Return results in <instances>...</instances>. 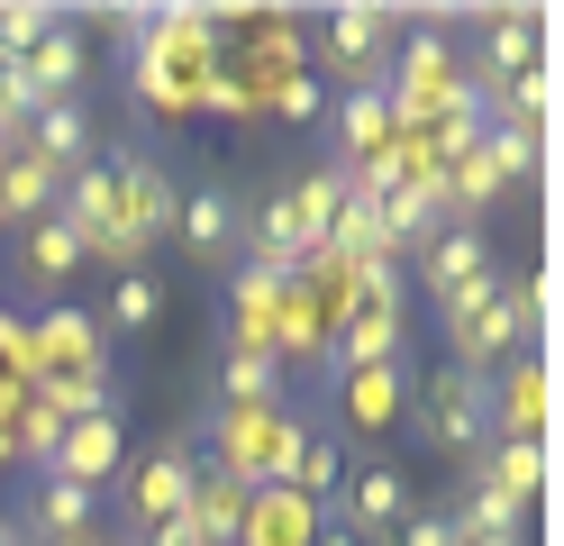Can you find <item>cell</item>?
<instances>
[{"instance_id": "cell-18", "label": "cell", "mask_w": 564, "mask_h": 546, "mask_svg": "<svg viewBox=\"0 0 564 546\" xmlns=\"http://www.w3.org/2000/svg\"><path fill=\"white\" fill-rule=\"evenodd\" d=\"M474 483H482L491 501L528 510V501H538V483H546V447H538V437H491V447H482V473H474Z\"/></svg>"}, {"instance_id": "cell-33", "label": "cell", "mask_w": 564, "mask_h": 546, "mask_svg": "<svg viewBox=\"0 0 564 546\" xmlns=\"http://www.w3.org/2000/svg\"><path fill=\"white\" fill-rule=\"evenodd\" d=\"M264 109H273V119H292V128H310V119H328V92H319V73H282V83L264 92Z\"/></svg>"}, {"instance_id": "cell-35", "label": "cell", "mask_w": 564, "mask_h": 546, "mask_svg": "<svg viewBox=\"0 0 564 546\" xmlns=\"http://www.w3.org/2000/svg\"><path fill=\"white\" fill-rule=\"evenodd\" d=\"M382 537H392V546H465V528H455L446 510H410V520L382 528Z\"/></svg>"}, {"instance_id": "cell-17", "label": "cell", "mask_w": 564, "mask_h": 546, "mask_svg": "<svg viewBox=\"0 0 564 546\" xmlns=\"http://www.w3.org/2000/svg\"><path fill=\"white\" fill-rule=\"evenodd\" d=\"M91 520H100V492L64 483V473H37V492H28V520H19V537H28V546H37V537H91Z\"/></svg>"}, {"instance_id": "cell-29", "label": "cell", "mask_w": 564, "mask_h": 546, "mask_svg": "<svg viewBox=\"0 0 564 546\" xmlns=\"http://www.w3.org/2000/svg\"><path fill=\"white\" fill-rule=\"evenodd\" d=\"M282 201H292V218H301V237L319 246V237H328V218H337V201H346V164H319L310 182H292V192H282Z\"/></svg>"}, {"instance_id": "cell-16", "label": "cell", "mask_w": 564, "mask_h": 546, "mask_svg": "<svg viewBox=\"0 0 564 546\" xmlns=\"http://www.w3.org/2000/svg\"><path fill=\"white\" fill-rule=\"evenodd\" d=\"M491 437H538L546 447V374L528 355H510L491 374Z\"/></svg>"}, {"instance_id": "cell-11", "label": "cell", "mask_w": 564, "mask_h": 546, "mask_svg": "<svg viewBox=\"0 0 564 546\" xmlns=\"http://www.w3.org/2000/svg\"><path fill=\"white\" fill-rule=\"evenodd\" d=\"M337 520L346 537H365V528H401L410 520V483H401V464H356L337 483Z\"/></svg>"}, {"instance_id": "cell-24", "label": "cell", "mask_w": 564, "mask_h": 546, "mask_svg": "<svg viewBox=\"0 0 564 546\" xmlns=\"http://www.w3.org/2000/svg\"><path fill=\"white\" fill-rule=\"evenodd\" d=\"M328 119H337V137H346V156H382L392 146V100H382V83H356V92H337L328 100Z\"/></svg>"}, {"instance_id": "cell-12", "label": "cell", "mask_w": 564, "mask_h": 546, "mask_svg": "<svg viewBox=\"0 0 564 546\" xmlns=\"http://www.w3.org/2000/svg\"><path fill=\"white\" fill-rule=\"evenodd\" d=\"M173 237H183L200 265H228L237 255V201L219 192V182H192V192L173 201Z\"/></svg>"}, {"instance_id": "cell-36", "label": "cell", "mask_w": 564, "mask_h": 546, "mask_svg": "<svg viewBox=\"0 0 564 546\" xmlns=\"http://www.w3.org/2000/svg\"><path fill=\"white\" fill-rule=\"evenodd\" d=\"M10 156H19V128H10V119H0V164H10Z\"/></svg>"}, {"instance_id": "cell-15", "label": "cell", "mask_w": 564, "mask_h": 546, "mask_svg": "<svg viewBox=\"0 0 564 546\" xmlns=\"http://www.w3.org/2000/svg\"><path fill=\"white\" fill-rule=\"evenodd\" d=\"M19 156H37V164H55V173L91 164V109H83V100H46L37 119L19 128Z\"/></svg>"}, {"instance_id": "cell-9", "label": "cell", "mask_w": 564, "mask_h": 546, "mask_svg": "<svg viewBox=\"0 0 564 546\" xmlns=\"http://www.w3.org/2000/svg\"><path fill=\"white\" fill-rule=\"evenodd\" d=\"M319 528H328V510H310L292 483H264V492H246L237 546H319Z\"/></svg>"}, {"instance_id": "cell-26", "label": "cell", "mask_w": 564, "mask_h": 546, "mask_svg": "<svg viewBox=\"0 0 564 546\" xmlns=\"http://www.w3.org/2000/svg\"><path fill=\"white\" fill-rule=\"evenodd\" d=\"M282 355H256V346H228L219 355V392H228V410H256V400H282Z\"/></svg>"}, {"instance_id": "cell-19", "label": "cell", "mask_w": 564, "mask_h": 546, "mask_svg": "<svg viewBox=\"0 0 564 546\" xmlns=\"http://www.w3.org/2000/svg\"><path fill=\"white\" fill-rule=\"evenodd\" d=\"M64 201V173L37 164V156H10L0 164V228H37V218H55Z\"/></svg>"}, {"instance_id": "cell-30", "label": "cell", "mask_w": 564, "mask_h": 546, "mask_svg": "<svg viewBox=\"0 0 564 546\" xmlns=\"http://www.w3.org/2000/svg\"><path fill=\"white\" fill-rule=\"evenodd\" d=\"M337 483H346V447H337V437H310L301 464H292V492H301L310 510H328V501H337Z\"/></svg>"}, {"instance_id": "cell-25", "label": "cell", "mask_w": 564, "mask_h": 546, "mask_svg": "<svg viewBox=\"0 0 564 546\" xmlns=\"http://www.w3.org/2000/svg\"><path fill=\"white\" fill-rule=\"evenodd\" d=\"M237 520H246V492L228 483V473H219V483L200 473V483H192V501H183V528H192V546H237Z\"/></svg>"}, {"instance_id": "cell-32", "label": "cell", "mask_w": 564, "mask_h": 546, "mask_svg": "<svg viewBox=\"0 0 564 546\" xmlns=\"http://www.w3.org/2000/svg\"><path fill=\"white\" fill-rule=\"evenodd\" d=\"M55 19H64V10H46V0H0V64H19Z\"/></svg>"}, {"instance_id": "cell-39", "label": "cell", "mask_w": 564, "mask_h": 546, "mask_svg": "<svg viewBox=\"0 0 564 546\" xmlns=\"http://www.w3.org/2000/svg\"><path fill=\"white\" fill-rule=\"evenodd\" d=\"M37 546H100V537H37Z\"/></svg>"}, {"instance_id": "cell-8", "label": "cell", "mask_w": 564, "mask_h": 546, "mask_svg": "<svg viewBox=\"0 0 564 546\" xmlns=\"http://www.w3.org/2000/svg\"><path fill=\"white\" fill-rule=\"evenodd\" d=\"M83 265H91V237H83L64 210L37 218V228H19V282H28V291H64Z\"/></svg>"}, {"instance_id": "cell-1", "label": "cell", "mask_w": 564, "mask_h": 546, "mask_svg": "<svg viewBox=\"0 0 564 546\" xmlns=\"http://www.w3.org/2000/svg\"><path fill=\"white\" fill-rule=\"evenodd\" d=\"M437 319H446L455 364H465V374H501V364L528 346V328H538V282H510V265H491L482 282L455 291Z\"/></svg>"}, {"instance_id": "cell-41", "label": "cell", "mask_w": 564, "mask_h": 546, "mask_svg": "<svg viewBox=\"0 0 564 546\" xmlns=\"http://www.w3.org/2000/svg\"><path fill=\"white\" fill-rule=\"evenodd\" d=\"M465 546H519V537H465Z\"/></svg>"}, {"instance_id": "cell-5", "label": "cell", "mask_w": 564, "mask_h": 546, "mask_svg": "<svg viewBox=\"0 0 564 546\" xmlns=\"http://www.w3.org/2000/svg\"><path fill=\"white\" fill-rule=\"evenodd\" d=\"M491 265H501V255L482 246V228H455V218H446V228H429V237H419V265H410L401 282H419V291H429V301L446 310L455 291H465V282H482Z\"/></svg>"}, {"instance_id": "cell-23", "label": "cell", "mask_w": 564, "mask_h": 546, "mask_svg": "<svg viewBox=\"0 0 564 546\" xmlns=\"http://www.w3.org/2000/svg\"><path fill=\"white\" fill-rule=\"evenodd\" d=\"M519 73H538V19H482V92H510Z\"/></svg>"}, {"instance_id": "cell-27", "label": "cell", "mask_w": 564, "mask_h": 546, "mask_svg": "<svg viewBox=\"0 0 564 546\" xmlns=\"http://www.w3.org/2000/svg\"><path fill=\"white\" fill-rule=\"evenodd\" d=\"M273 310H282V282L256 274V265H237V338H228V346L273 355Z\"/></svg>"}, {"instance_id": "cell-3", "label": "cell", "mask_w": 564, "mask_h": 546, "mask_svg": "<svg viewBox=\"0 0 564 546\" xmlns=\"http://www.w3.org/2000/svg\"><path fill=\"white\" fill-rule=\"evenodd\" d=\"M465 83L474 73L455 64V46H446V28H419V36H401V64H392V137H429L455 100H465Z\"/></svg>"}, {"instance_id": "cell-6", "label": "cell", "mask_w": 564, "mask_h": 546, "mask_svg": "<svg viewBox=\"0 0 564 546\" xmlns=\"http://www.w3.org/2000/svg\"><path fill=\"white\" fill-rule=\"evenodd\" d=\"M319 46H328V64H337V83L356 92V83H373V73H382V46H392V10H365V0H346V10L319 19Z\"/></svg>"}, {"instance_id": "cell-34", "label": "cell", "mask_w": 564, "mask_h": 546, "mask_svg": "<svg viewBox=\"0 0 564 546\" xmlns=\"http://www.w3.org/2000/svg\"><path fill=\"white\" fill-rule=\"evenodd\" d=\"M192 100L209 109V119H264V109H256V92H246V83H237V73H228V64H209Z\"/></svg>"}, {"instance_id": "cell-2", "label": "cell", "mask_w": 564, "mask_h": 546, "mask_svg": "<svg viewBox=\"0 0 564 546\" xmlns=\"http://www.w3.org/2000/svg\"><path fill=\"white\" fill-rule=\"evenodd\" d=\"M209 437H219V473L237 492H264V483H292L301 447L319 428H310L301 410H282V400H256V410H219L209 419Z\"/></svg>"}, {"instance_id": "cell-13", "label": "cell", "mask_w": 564, "mask_h": 546, "mask_svg": "<svg viewBox=\"0 0 564 546\" xmlns=\"http://www.w3.org/2000/svg\"><path fill=\"white\" fill-rule=\"evenodd\" d=\"M83 64H91V46H83L74 19H55L37 46L19 55V73H28V92H37V100H83Z\"/></svg>"}, {"instance_id": "cell-4", "label": "cell", "mask_w": 564, "mask_h": 546, "mask_svg": "<svg viewBox=\"0 0 564 546\" xmlns=\"http://www.w3.org/2000/svg\"><path fill=\"white\" fill-rule=\"evenodd\" d=\"M419 428H429L437 447H455V456L491 447V374H465V364H446L437 383H419Z\"/></svg>"}, {"instance_id": "cell-31", "label": "cell", "mask_w": 564, "mask_h": 546, "mask_svg": "<svg viewBox=\"0 0 564 546\" xmlns=\"http://www.w3.org/2000/svg\"><path fill=\"white\" fill-rule=\"evenodd\" d=\"M155 319H164V282L155 274H119L110 282V328H119V338H147Z\"/></svg>"}, {"instance_id": "cell-40", "label": "cell", "mask_w": 564, "mask_h": 546, "mask_svg": "<svg viewBox=\"0 0 564 546\" xmlns=\"http://www.w3.org/2000/svg\"><path fill=\"white\" fill-rule=\"evenodd\" d=\"M10 464H19V456H10V428H0V473H10Z\"/></svg>"}, {"instance_id": "cell-28", "label": "cell", "mask_w": 564, "mask_h": 546, "mask_svg": "<svg viewBox=\"0 0 564 546\" xmlns=\"http://www.w3.org/2000/svg\"><path fill=\"white\" fill-rule=\"evenodd\" d=\"M28 392H37L46 410L64 419V428H74V419H100V410H110V374H37Z\"/></svg>"}, {"instance_id": "cell-14", "label": "cell", "mask_w": 564, "mask_h": 546, "mask_svg": "<svg viewBox=\"0 0 564 546\" xmlns=\"http://www.w3.org/2000/svg\"><path fill=\"white\" fill-rule=\"evenodd\" d=\"M46 473H64V483H83V492L119 483V410H100V419H74Z\"/></svg>"}, {"instance_id": "cell-20", "label": "cell", "mask_w": 564, "mask_h": 546, "mask_svg": "<svg viewBox=\"0 0 564 546\" xmlns=\"http://www.w3.org/2000/svg\"><path fill=\"white\" fill-rule=\"evenodd\" d=\"M64 218H74V228L100 246V237H119V173L110 164H74L64 173V201H55Z\"/></svg>"}, {"instance_id": "cell-21", "label": "cell", "mask_w": 564, "mask_h": 546, "mask_svg": "<svg viewBox=\"0 0 564 546\" xmlns=\"http://www.w3.org/2000/svg\"><path fill=\"white\" fill-rule=\"evenodd\" d=\"M401 400H410L401 364H365V374H337V410H346V428H392V419H401Z\"/></svg>"}, {"instance_id": "cell-22", "label": "cell", "mask_w": 564, "mask_h": 546, "mask_svg": "<svg viewBox=\"0 0 564 546\" xmlns=\"http://www.w3.org/2000/svg\"><path fill=\"white\" fill-rule=\"evenodd\" d=\"M328 355H337V374H365V364H401V310H346Z\"/></svg>"}, {"instance_id": "cell-37", "label": "cell", "mask_w": 564, "mask_h": 546, "mask_svg": "<svg viewBox=\"0 0 564 546\" xmlns=\"http://www.w3.org/2000/svg\"><path fill=\"white\" fill-rule=\"evenodd\" d=\"M319 546H365V537H346V528H319Z\"/></svg>"}, {"instance_id": "cell-38", "label": "cell", "mask_w": 564, "mask_h": 546, "mask_svg": "<svg viewBox=\"0 0 564 546\" xmlns=\"http://www.w3.org/2000/svg\"><path fill=\"white\" fill-rule=\"evenodd\" d=\"M0 546H28V537H19V520H0Z\"/></svg>"}, {"instance_id": "cell-10", "label": "cell", "mask_w": 564, "mask_h": 546, "mask_svg": "<svg viewBox=\"0 0 564 546\" xmlns=\"http://www.w3.org/2000/svg\"><path fill=\"white\" fill-rule=\"evenodd\" d=\"M28 364H37V374H110V355H100V328L83 319V310H46L37 319V338H28ZM28 374V383H37Z\"/></svg>"}, {"instance_id": "cell-7", "label": "cell", "mask_w": 564, "mask_h": 546, "mask_svg": "<svg viewBox=\"0 0 564 546\" xmlns=\"http://www.w3.org/2000/svg\"><path fill=\"white\" fill-rule=\"evenodd\" d=\"M192 483H200V456L192 447H164V456H147V464H137L128 473V520L137 528H164V520H183V501H192Z\"/></svg>"}]
</instances>
